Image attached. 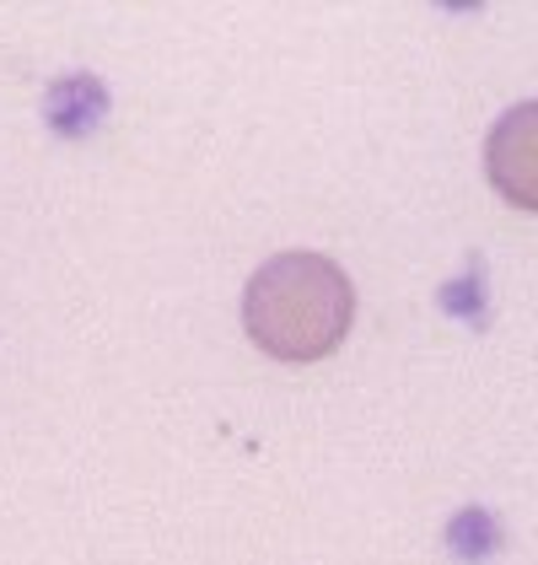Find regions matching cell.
I'll list each match as a JSON object with an SVG mask.
<instances>
[{
    "mask_svg": "<svg viewBox=\"0 0 538 565\" xmlns=\"http://www.w3.org/2000/svg\"><path fill=\"white\" fill-rule=\"evenodd\" d=\"M485 178L517 211H538V103H517L485 140Z\"/></svg>",
    "mask_w": 538,
    "mask_h": 565,
    "instance_id": "obj_2",
    "label": "cell"
},
{
    "mask_svg": "<svg viewBox=\"0 0 538 565\" xmlns=\"http://www.w3.org/2000/svg\"><path fill=\"white\" fill-rule=\"evenodd\" d=\"M442 307H452L458 318H480V312H485V275L469 269V275H458L452 286H442Z\"/></svg>",
    "mask_w": 538,
    "mask_h": 565,
    "instance_id": "obj_5",
    "label": "cell"
},
{
    "mask_svg": "<svg viewBox=\"0 0 538 565\" xmlns=\"http://www.w3.org/2000/svg\"><path fill=\"white\" fill-rule=\"evenodd\" d=\"M44 119L49 130L65 135V140H87L108 119V87L97 76H87V71H71V76H60L44 92Z\"/></svg>",
    "mask_w": 538,
    "mask_h": 565,
    "instance_id": "obj_3",
    "label": "cell"
},
{
    "mask_svg": "<svg viewBox=\"0 0 538 565\" xmlns=\"http://www.w3.org/2000/svg\"><path fill=\"white\" fill-rule=\"evenodd\" d=\"M356 323V286L329 254H275L243 291V329L275 361H323Z\"/></svg>",
    "mask_w": 538,
    "mask_h": 565,
    "instance_id": "obj_1",
    "label": "cell"
},
{
    "mask_svg": "<svg viewBox=\"0 0 538 565\" xmlns=\"http://www.w3.org/2000/svg\"><path fill=\"white\" fill-rule=\"evenodd\" d=\"M495 544H501V533H495V518L491 512H480V507H469V512H458L448 527V550L458 555V561L480 565L485 555H491Z\"/></svg>",
    "mask_w": 538,
    "mask_h": 565,
    "instance_id": "obj_4",
    "label": "cell"
}]
</instances>
